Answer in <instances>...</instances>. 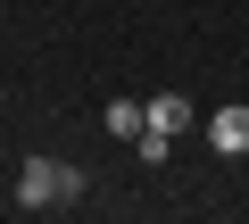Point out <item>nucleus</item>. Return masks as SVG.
<instances>
[{
  "label": "nucleus",
  "mask_w": 249,
  "mask_h": 224,
  "mask_svg": "<svg viewBox=\"0 0 249 224\" xmlns=\"http://www.w3.org/2000/svg\"><path fill=\"white\" fill-rule=\"evenodd\" d=\"M142 108H150L142 133H183V125H191V100H183V91H158V100H142Z\"/></svg>",
  "instance_id": "nucleus-3"
},
{
  "label": "nucleus",
  "mask_w": 249,
  "mask_h": 224,
  "mask_svg": "<svg viewBox=\"0 0 249 224\" xmlns=\"http://www.w3.org/2000/svg\"><path fill=\"white\" fill-rule=\"evenodd\" d=\"M67 199H83V166H67V158H25L17 207L34 216V207H67Z\"/></svg>",
  "instance_id": "nucleus-1"
},
{
  "label": "nucleus",
  "mask_w": 249,
  "mask_h": 224,
  "mask_svg": "<svg viewBox=\"0 0 249 224\" xmlns=\"http://www.w3.org/2000/svg\"><path fill=\"white\" fill-rule=\"evenodd\" d=\"M208 141H216L224 158H241V150H249V108H216V117H208Z\"/></svg>",
  "instance_id": "nucleus-2"
},
{
  "label": "nucleus",
  "mask_w": 249,
  "mask_h": 224,
  "mask_svg": "<svg viewBox=\"0 0 249 224\" xmlns=\"http://www.w3.org/2000/svg\"><path fill=\"white\" fill-rule=\"evenodd\" d=\"M142 125H150L142 100H108V133H133V141H142Z\"/></svg>",
  "instance_id": "nucleus-4"
}]
</instances>
